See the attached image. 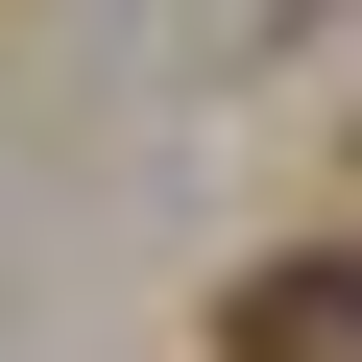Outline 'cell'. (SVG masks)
<instances>
[{
  "label": "cell",
  "mask_w": 362,
  "mask_h": 362,
  "mask_svg": "<svg viewBox=\"0 0 362 362\" xmlns=\"http://www.w3.org/2000/svg\"><path fill=\"white\" fill-rule=\"evenodd\" d=\"M218 362H362V266L314 242V266H242L218 290Z\"/></svg>",
  "instance_id": "1"
}]
</instances>
